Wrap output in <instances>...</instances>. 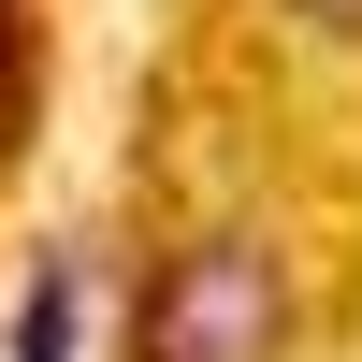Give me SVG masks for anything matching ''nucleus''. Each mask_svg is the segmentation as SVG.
<instances>
[{
	"mask_svg": "<svg viewBox=\"0 0 362 362\" xmlns=\"http://www.w3.org/2000/svg\"><path fill=\"white\" fill-rule=\"evenodd\" d=\"M131 362H290V276L261 232H189L131 305Z\"/></svg>",
	"mask_w": 362,
	"mask_h": 362,
	"instance_id": "1",
	"label": "nucleus"
},
{
	"mask_svg": "<svg viewBox=\"0 0 362 362\" xmlns=\"http://www.w3.org/2000/svg\"><path fill=\"white\" fill-rule=\"evenodd\" d=\"M0 362H73V261H44V276L15 290V319H0Z\"/></svg>",
	"mask_w": 362,
	"mask_h": 362,
	"instance_id": "2",
	"label": "nucleus"
},
{
	"mask_svg": "<svg viewBox=\"0 0 362 362\" xmlns=\"http://www.w3.org/2000/svg\"><path fill=\"white\" fill-rule=\"evenodd\" d=\"M290 15H319V29H362V0H290Z\"/></svg>",
	"mask_w": 362,
	"mask_h": 362,
	"instance_id": "3",
	"label": "nucleus"
}]
</instances>
